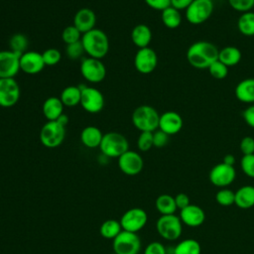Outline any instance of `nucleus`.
I'll return each instance as SVG.
<instances>
[{"label":"nucleus","mask_w":254,"mask_h":254,"mask_svg":"<svg viewBox=\"0 0 254 254\" xmlns=\"http://www.w3.org/2000/svg\"><path fill=\"white\" fill-rule=\"evenodd\" d=\"M84 53L85 52H84L81 40L79 42L66 45V47H65V54H66L67 58L71 61L80 59Z\"/></svg>","instance_id":"4c0bfd02"},{"label":"nucleus","mask_w":254,"mask_h":254,"mask_svg":"<svg viewBox=\"0 0 254 254\" xmlns=\"http://www.w3.org/2000/svg\"><path fill=\"white\" fill-rule=\"evenodd\" d=\"M161 19L165 27L168 29H177L183 20L180 10L174 8L173 6H170L162 11Z\"/></svg>","instance_id":"c85d7f7f"},{"label":"nucleus","mask_w":254,"mask_h":254,"mask_svg":"<svg viewBox=\"0 0 254 254\" xmlns=\"http://www.w3.org/2000/svg\"><path fill=\"white\" fill-rule=\"evenodd\" d=\"M81 89L80 105L88 113L95 114L100 112L105 104L104 96L101 91L92 86L79 85Z\"/></svg>","instance_id":"9d476101"},{"label":"nucleus","mask_w":254,"mask_h":254,"mask_svg":"<svg viewBox=\"0 0 254 254\" xmlns=\"http://www.w3.org/2000/svg\"><path fill=\"white\" fill-rule=\"evenodd\" d=\"M241 58V51L234 46H226L218 52V61H220L228 67L234 66L237 64H239Z\"/></svg>","instance_id":"a878e982"},{"label":"nucleus","mask_w":254,"mask_h":254,"mask_svg":"<svg viewBox=\"0 0 254 254\" xmlns=\"http://www.w3.org/2000/svg\"><path fill=\"white\" fill-rule=\"evenodd\" d=\"M131 41L138 49L149 47L152 41V31L150 27L145 24L136 25L131 31Z\"/></svg>","instance_id":"5701e85b"},{"label":"nucleus","mask_w":254,"mask_h":254,"mask_svg":"<svg viewBox=\"0 0 254 254\" xmlns=\"http://www.w3.org/2000/svg\"><path fill=\"white\" fill-rule=\"evenodd\" d=\"M193 0H171V6L178 10H186Z\"/></svg>","instance_id":"09e8293b"},{"label":"nucleus","mask_w":254,"mask_h":254,"mask_svg":"<svg viewBox=\"0 0 254 254\" xmlns=\"http://www.w3.org/2000/svg\"><path fill=\"white\" fill-rule=\"evenodd\" d=\"M21 55L11 51H0V78H12L20 70Z\"/></svg>","instance_id":"2eb2a0df"},{"label":"nucleus","mask_w":254,"mask_h":254,"mask_svg":"<svg viewBox=\"0 0 254 254\" xmlns=\"http://www.w3.org/2000/svg\"><path fill=\"white\" fill-rule=\"evenodd\" d=\"M234 94L240 102L254 104V77L239 81L235 86Z\"/></svg>","instance_id":"4be33fe9"},{"label":"nucleus","mask_w":254,"mask_h":254,"mask_svg":"<svg viewBox=\"0 0 254 254\" xmlns=\"http://www.w3.org/2000/svg\"><path fill=\"white\" fill-rule=\"evenodd\" d=\"M81 37H82V34L73 25H69L65 27L62 33V40L65 45L79 42L81 40Z\"/></svg>","instance_id":"72a5a7b5"},{"label":"nucleus","mask_w":254,"mask_h":254,"mask_svg":"<svg viewBox=\"0 0 254 254\" xmlns=\"http://www.w3.org/2000/svg\"><path fill=\"white\" fill-rule=\"evenodd\" d=\"M222 163H224L226 165H229V166H234V164H235V157L232 154H227V155H225L223 157Z\"/></svg>","instance_id":"8fccbe9b"},{"label":"nucleus","mask_w":254,"mask_h":254,"mask_svg":"<svg viewBox=\"0 0 254 254\" xmlns=\"http://www.w3.org/2000/svg\"><path fill=\"white\" fill-rule=\"evenodd\" d=\"M213 10L212 0H193L186 9V20L191 25H200L210 18Z\"/></svg>","instance_id":"0eeeda50"},{"label":"nucleus","mask_w":254,"mask_h":254,"mask_svg":"<svg viewBox=\"0 0 254 254\" xmlns=\"http://www.w3.org/2000/svg\"><path fill=\"white\" fill-rule=\"evenodd\" d=\"M237 29L246 37L254 36V12L241 13L237 20Z\"/></svg>","instance_id":"c756f323"},{"label":"nucleus","mask_w":254,"mask_h":254,"mask_svg":"<svg viewBox=\"0 0 254 254\" xmlns=\"http://www.w3.org/2000/svg\"><path fill=\"white\" fill-rule=\"evenodd\" d=\"M79 70L82 77L91 83L101 82L106 76V67L101 60L90 57L81 59Z\"/></svg>","instance_id":"6e6552de"},{"label":"nucleus","mask_w":254,"mask_h":254,"mask_svg":"<svg viewBox=\"0 0 254 254\" xmlns=\"http://www.w3.org/2000/svg\"><path fill=\"white\" fill-rule=\"evenodd\" d=\"M144 254H167V249L161 242L153 241L146 246Z\"/></svg>","instance_id":"c03bdc74"},{"label":"nucleus","mask_w":254,"mask_h":254,"mask_svg":"<svg viewBox=\"0 0 254 254\" xmlns=\"http://www.w3.org/2000/svg\"><path fill=\"white\" fill-rule=\"evenodd\" d=\"M42 57H43L45 65H50V66L58 64L62 60L61 52L55 48H50L45 50L42 53Z\"/></svg>","instance_id":"e433bc0d"},{"label":"nucleus","mask_w":254,"mask_h":254,"mask_svg":"<svg viewBox=\"0 0 254 254\" xmlns=\"http://www.w3.org/2000/svg\"><path fill=\"white\" fill-rule=\"evenodd\" d=\"M155 206L157 208V210L162 214V215H167V214H175L177 208L176 205V201H175V197L164 193L159 195L156 198L155 201Z\"/></svg>","instance_id":"cd10ccee"},{"label":"nucleus","mask_w":254,"mask_h":254,"mask_svg":"<svg viewBox=\"0 0 254 254\" xmlns=\"http://www.w3.org/2000/svg\"><path fill=\"white\" fill-rule=\"evenodd\" d=\"M119 221L123 230L137 233L146 225L148 215L143 208L132 207L123 213Z\"/></svg>","instance_id":"f8f14e48"},{"label":"nucleus","mask_w":254,"mask_h":254,"mask_svg":"<svg viewBox=\"0 0 254 254\" xmlns=\"http://www.w3.org/2000/svg\"><path fill=\"white\" fill-rule=\"evenodd\" d=\"M158 64V56L156 52L150 48L138 49L134 57V66L136 70L142 74H149L155 70Z\"/></svg>","instance_id":"4468645a"},{"label":"nucleus","mask_w":254,"mask_h":254,"mask_svg":"<svg viewBox=\"0 0 254 254\" xmlns=\"http://www.w3.org/2000/svg\"><path fill=\"white\" fill-rule=\"evenodd\" d=\"M118 167L127 176H136L143 170L144 161L139 153L128 150L118 158Z\"/></svg>","instance_id":"dca6fc26"},{"label":"nucleus","mask_w":254,"mask_h":254,"mask_svg":"<svg viewBox=\"0 0 254 254\" xmlns=\"http://www.w3.org/2000/svg\"><path fill=\"white\" fill-rule=\"evenodd\" d=\"M228 68H229L228 66H226L224 64H222L220 61L217 60L209 65L207 70L213 78L223 79L228 74Z\"/></svg>","instance_id":"c9c22d12"},{"label":"nucleus","mask_w":254,"mask_h":254,"mask_svg":"<svg viewBox=\"0 0 254 254\" xmlns=\"http://www.w3.org/2000/svg\"><path fill=\"white\" fill-rule=\"evenodd\" d=\"M28 45H29V41L24 34H20V33L15 34L9 40V47H10L9 50L19 55H22L25 52H27Z\"/></svg>","instance_id":"473e14b6"},{"label":"nucleus","mask_w":254,"mask_h":254,"mask_svg":"<svg viewBox=\"0 0 254 254\" xmlns=\"http://www.w3.org/2000/svg\"><path fill=\"white\" fill-rule=\"evenodd\" d=\"M147 6L154 10L163 11L171 6V0H144Z\"/></svg>","instance_id":"a18cd8bd"},{"label":"nucleus","mask_w":254,"mask_h":254,"mask_svg":"<svg viewBox=\"0 0 254 254\" xmlns=\"http://www.w3.org/2000/svg\"><path fill=\"white\" fill-rule=\"evenodd\" d=\"M240 151L243 155L254 154V138L251 136H245L239 143Z\"/></svg>","instance_id":"37998d69"},{"label":"nucleus","mask_w":254,"mask_h":254,"mask_svg":"<svg viewBox=\"0 0 254 254\" xmlns=\"http://www.w3.org/2000/svg\"><path fill=\"white\" fill-rule=\"evenodd\" d=\"M217 47L207 41H197L191 44L187 51V61L194 68L207 69L218 60Z\"/></svg>","instance_id":"f257e3e1"},{"label":"nucleus","mask_w":254,"mask_h":254,"mask_svg":"<svg viewBox=\"0 0 254 254\" xmlns=\"http://www.w3.org/2000/svg\"><path fill=\"white\" fill-rule=\"evenodd\" d=\"M240 167L247 177L254 179V154L243 155L240 161Z\"/></svg>","instance_id":"ea45409f"},{"label":"nucleus","mask_w":254,"mask_h":254,"mask_svg":"<svg viewBox=\"0 0 254 254\" xmlns=\"http://www.w3.org/2000/svg\"><path fill=\"white\" fill-rule=\"evenodd\" d=\"M56 121H58L59 123H61L63 126L66 127V125H67V123H68V117H67L64 113H63V114L58 118V120H56Z\"/></svg>","instance_id":"3c124183"},{"label":"nucleus","mask_w":254,"mask_h":254,"mask_svg":"<svg viewBox=\"0 0 254 254\" xmlns=\"http://www.w3.org/2000/svg\"><path fill=\"white\" fill-rule=\"evenodd\" d=\"M230 7L241 13L249 12L254 7V0H228Z\"/></svg>","instance_id":"a19ab883"},{"label":"nucleus","mask_w":254,"mask_h":254,"mask_svg":"<svg viewBox=\"0 0 254 254\" xmlns=\"http://www.w3.org/2000/svg\"><path fill=\"white\" fill-rule=\"evenodd\" d=\"M156 229L159 235L169 241L177 240L183 232V222L180 216L175 214L161 215L156 222Z\"/></svg>","instance_id":"423d86ee"},{"label":"nucleus","mask_w":254,"mask_h":254,"mask_svg":"<svg viewBox=\"0 0 254 254\" xmlns=\"http://www.w3.org/2000/svg\"><path fill=\"white\" fill-rule=\"evenodd\" d=\"M215 200L221 206L232 205L235 201V192L227 188H222L216 192Z\"/></svg>","instance_id":"f704fd0d"},{"label":"nucleus","mask_w":254,"mask_h":254,"mask_svg":"<svg viewBox=\"0 0 254 254\" xmlns=\"http://www.w3.org/2000/svg\"><path fill=\"white\" fill-rule=\"evenodd\" d=\"M116 254H138L141 249V240L137 233L122 230L112 242Z\"/></svg>","instance_id":"1a4fd4ad"},{"label":"nucleus","mask_w":254,"mask_h":254,"mask_svg":"<svg viewBox=\"0 0 254 254\" xmlns=\"http://www.w3.org/2000/svg\"><path fill=\"white\" fill-rule=\"evenodd\" d=\"M81 43L85 54L94 59L101 60L109 51V40L105 32L94 28L81 37Z\"/></svg>","instance_id":"f03ea898"},{"label":"nucleus","mask_w":254,"mask_h":254,"mask_svg":"<svg viewBox=\"0 0 254 254\" xmlns=\"http://www.w3.org/2000/svg\"><path fill=\"white\" fill-rule=\"evenodd\" d=\"M20 96L21 88L15 77L0 78V107H13L18 103Z\"/></svg>","instance_id":"9b49d317"},{"label":"nucleus","mask_w":254,"mask_h":254,"mask_svg":"<svg viewBox=\"0 0 254 254\" xmlns=\"http://www.w3.org/2000/svg\"><path fill=\"white\" fill-rule=\"evenodd\" d=\"M173 254H201V246L195 239H184L176 245Z\"/></svg>","instance_id":"7c9ffc66"},{"label":"nucleus","mask_w":254,"mask_h":254,"mask_svg":"<svg viewBox=\"0 0 254 254\" xmlns=\"http://www.w3.org/2000/svg\"><path fill=\"white\" fill-rule=\"evenodd\" d=\"M110 254H116V253H114V252H113V253H110Z\"/></svg>","instance_id":"603ef678"},{"label":"nucleus","mask_w":254,"mask_h":254,"mask_svg":"<svg viewBox=\"0 0 254 254\" xmlns=\"http://www.w3.org/2000/svg\"><path fill=\"white\" fill-rule=\"evenodd\" d=\"M236 204L241 209H249L254 206V187L253 186H243L235 191V201Z\"/></svg>","instance_id":"393cba45"},{"label":"nucleus","mask_w":254,"mask_h":254,"mask_svg":"<svg viewBox=\"0 0 254 254\" xmlns=\"http://www.w3.org/2000/svg\"><path fill=\"white\" fill-rule=\"evenodd\" d=\"M103 133L96 126H86L80 132V142L87 148L94 149L100 146Z\"/></svg>","instance_id":"b1692460"},{"label":"nucleus","mask_w":254,"mask_h":254,"mask_svg":"<svg viewBox=\"0 0 254 254\" xmlns=\"http://www.w3.org/2000/svg\"><path fill=\"white\" fill-rule=\"evenodd\" d=\"M175 201H176V205L177 208H179L180 210L184 209L185 207H187L188 205L190 204V197L187 193L184 192H180L175 196Z\"/></svg>","instance_id":"49530a36"},{"label":"nucleus","mask_w":254,"mask_h":254,"mask_svg":"<svg viewBox=\"0 0 254 254\" xmlns=\"http://www.w3.org/2000/svg\"><path fill=\"white\" fill-rule=\"evenodd\" d=\"M169 135L160 129L153 132V145L156 148H163L169 143Z\"/></svg>","instance_id":"79ce46f5"},{"label":"nucleus","mask_w":254,"mask_h":254,"mask_svg":"<svg viewBox=\"0 0 254 254\" xmlns=\"http://www.w3.org/2000/svg\"><path fill=\"white\" fill-rule=\"evenodd\" d=\"M160 114L151 105H140L136 107L131 115V120L140 132H154L159 128Z\"/></svg>","instance_id":"7ed1b4c3"},{"label":"nucleus","mask_w":254,"mask_h":254,"mask_svg":"<svg viewBox=\"0 0 254 254\" xmlns=\"http://www.w3.org/2000/svg\"><path fill=\"white\" fill-rule=\"evenodd\" d=\"M210 183L218 188H226L231 185L236 178L234 166H229L224 163H219L213 166L208 175Z\"/></svg>","instance_id":"ddd939ff"},{"label":"nucleus","mask_w":254,"mask_h":254,"mask_svg":"<svg viewBox=\"0 0 254 254\" xmlns=\"http://www.w3.org/2000/svg\"><path fill=\"white\" fill-rule=\"evenodd\" d=\"M64 107L60 97L50 96L44 101L42 112L47 121H56L64 113Z\"/></svg>","instance_id":"412c9836"},{"label":"nucleus","mask_w":254,"mask_h":254,"mask_svg":"<svg viewBox=\"0 0 254 254\" xmlns=\"http://www.w3.org/2000/svg\"><path fill=\"white\" fill-rule=\"evenodd\" d=\"M99 149L103 156L118 159L129 150V143L123 134L112 131L103 134Z\"/></svg>","instance_id":"20e7f679"},{"label":"nucleus","mask_w":254,"mask_h":254,"mask_svg":"<svg viewBox=\"0 0 254 254\" xmlns=\"http://www.w3.org/2000/svg\"><path fill=\"white\" fill-rule=\"evenodd\" d=\"M122 226L120 224V221L116 219H107L102 222V224L99 227V232L102 237L106 239H114L121 231Z\"/></svg>","instance_id":"2f4dec72"},{"label":"nucleus","mask_w":254,"mask_h":254,"mask_svg":"<svg viewBox=\"0 0 254 254\" xmlns=\"http://www.w3.org/2000/svg\"><path fill=\"white\" fill-rule=\"evenodd\" d=\"M45 66L42 53L27 51L20 57V70L27 74H38Z\"/></svg>","instance_id":"f3484780"},{"label":"nucleus","mask_w":254,"mask_h":254,"mask_svg":"<svg viewBox=\"0 0 254 254\" xmlns=\"http://www.w3.org/2000/svg\"><path fill=\"white\" fill-rule=\"evenodd\" d=\"M65 137V127L58 121H47L41 128L40 142L46 148H57L64 142Z\"/></svg>","instance_id":"39448f33"},{"label":"nucleus","mask_w":254,"mask_h":254,"mask_svg":"<svg viewBox=\"0 0 254 254\" xmlns=\"http://www.w3.org/2000/svg\"><path fill=\"white\" fill-rule=\"evenodd\" d=\"M242 116H243V119L245 121V123L254 128V104L248 106L242 113Z\"/></svg>","instance_id":"de8ad7c7"},{"label":"nucleus","mask_w":254,"mask_h":254,"mask_svg":"<svg viewBox=\"0 0 254 254\" xmlns=\"http://www.w3.org/2000/svg\"><path fill=\"white\" fill-rule=\"evenodd\" d=\"M180 218L183 224H186L190 227L200 226L205 220L204 210L196 204L190 203L184 209L180 210Z\"/></svg>","instance_id":"6ab92c4d"},{"label":"nucleus","mask_w":254,"mask_h":254,"mask_svg":"<svg viewBox=\"0 0 254 254\" xmlns=\"http://www.w3.org/2000/svg\"><path fill=\"white\" fill-rule=\"evenodd\" d=\"M137 147L142 152L149 151L153 145V132H140L137 139Z\"/></svg>","instance_id":"58836bf2"},{"label":"nucleus","mask_w":254,"mask_h":254,"mask_svg":"<svg viewBox=\"0 0 254 254\" xmlns=\"http://www.w3.org/2000/svg\"><path fill=\"white\" fill-rule=\"evenodd\" d=\"M96 15L89 8H81L77 10L73 16L72 25L77 28L83 35L95 28Z\"/></svg>","instance_id":"aec40b11"},{"label":"nucleus","mask_w":254,"mask_h":254,"mask_svg":"<svg viewBox=\"0 0 254 254\" xmlns=\"http://www.w3.org/2000/svg\"><path fill=\"white\" fill-rule=\"evenodd\" d=\"M184 126V120L182 116L176 111H166L160 114L159 128L169 136L179 133Z\"/></svg>","instance_id":"a211bd4d"},{"label":"nucleus","mask_w":254,"mask_h":254,"mask_svg":"<svg viewBox=\"0 0 254 254\" xmlns=\"http://www.w3.org/2000/svg\"><path fill=\"white\" fill-rule=\"evenodd\" d=\"M81 89L79 85H68L64 87L60 95L63 104L67 107H73L80 103Z\"/></svg>","instance_id":"bb28decb"}]
</instances>
